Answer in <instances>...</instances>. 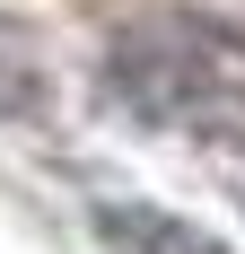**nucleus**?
I'll return each instance as SVG.
<instances>
[{
  "label": "nucleus",
  "mask_w": 245,
  "mask_h": 254,
  "mask_svg": "<svg viewBox=\"0 0 245 254\" xmlns=\"http://www.w3.org/2000/svg\"><path fill=\"white\" fill-rule=\"evenodd\" d=\"M88 228H97L105 254H228L201 219H175V210H158V202H97Z\"/></svg>",
  "instance_id": "f03ea898"
},
{
  "label": "nucleus",
  "mask_w": 245,
  "mask_h": 254,
  "mask_svg": "<svg viewBox=\"0 0 245 254\" xmlns=\"http://www.w3.org/2000/svg\"><path fill=\"white\" fill-rule=\"evenodd\" d=\"M105 79L140 123H184V131L245 123V70L219 44H193L184 26H122L105 44Z\"/></svg>",
  "instance_id": "f257e3e1"
},
{
  "label": "nucleus",
  "mask_w": 245,
  "mask_h": 254,
  "mask_svg": "<svg viewBox=\"0 0 245 254\" xmlns=\"http://www.w3.org/2000/svg\"><path fill=\"white\" fill-rule=\"evenodd\" d=\"M44 114H53V79L0 44V123H44Z\"/></svg>",
  "instance_id": "7ed1b4c3"
}]
</instances>
